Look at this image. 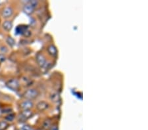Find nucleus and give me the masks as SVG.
<instances>
[{"instance_id": "obj_11", "label": "nucleus", "mask_w": 148, "mask_h": 130, "mask_svg": "<svg viewBox=\"0 0 148 130\" xmlns=\"http://www.w3.org/2000/svg\"><path fill=\"white\" fill-rule=\"evenodd\" d=\"M8 123L5 121H1L0 122V130H5L7 128Z\"/></svg>"}, {"instance_id": "obj_15", "label": "nucleus", "mask_w": 148, "mask_h": 130, "mask_svg": "<svg viewBox=\"0 0 148 130\" xmlns=\"http://www.w3.org/2000/svg\"><path fill=\"white\" fill-rule=\"evenodd\" d=\"M7 48L5 47V46H1L0 47V51L2 53H6L7 52Z\"/></svg>"}, {"instance_id": "obj_3", "label": "nucleus", "mask_w": 148, "mask_h": 130, "mask_svg": "<svg viewBox=\"0 0 148 130\" xmlns=\"http://www.w3.org/2000/svg\"><path fill=\"white\" fill-rule=\"evenodd\" d=\"M33 113L30 110H23L20 114V119L21 121H25L26 120H28V118H30V117L32 116Z\"/></svg>"}, {"instance_id": "obj_6", "label": "nucleus", "mask_w": 148, "mask_h": 130, "mask_svg": "<svg viewBox=\"0 0 148 130\" xmlns=\"http://www.w3.org/2000/svg\"><path fill=\"white\" fill-rule=\"evenodd\" d=\"M23 11L25 12V13H26L27 15H30V14H32L34 11V7L32 5H30L29 3H28L24 6V7H23Z\"/></svg>"}, {"instance_id": "obj_12", "label": "nucleus", "mask_w": 148, "mask_h": 130, "mask_svg": "<svg viewBox=\"0 0 148 130\" xmlns=\"http://www.w3.org/2000/svg\"><path fill=\"white\" fill-rule=\"evenodd\" d=\"M6 42H7V43L11 47H13L15 43V40H14V39H13V38H11V37H8V38L6 39Z\"/></svg>"}, {"instance_id": "obj_22", "label": "nucleus", "mask_w": 148, "mask_h": 130, "mask_svg": "<svg viewBox=\"0 0 148 130\" xmlns=\"http://www.w3.org/2000/svg\"><path fill=\"white\" fill-rule=\"evenodd\" d=\"M51 130H58V129L55 126H54V127H53L52 129H51Z\"/></svg>"}, {"instance_id": "obj_4", "label": "nucleus", "mask_w": 148, "mask_h": 130, "mask_svg": "<svg viewBox=\"0 0 148 130\" xmlns=\"http://www.w3.org/2000/svg\"><path fill=\"white\" fill-rule=\"evenodd\" d=\"M13 13V9L11 7H7L4 8L1 14L3 18H9V17H11Z\"/></svg>"}, {"instance_id": "obj_14", "label": "nucleus", "mask_w": 148, "mask_h": 130, "mask_svg": "<svg viewBox=\"0 0 148 130\" xmlns=\"http://www.w3.org/2000/svg\"><path fill=\"white\" fill-rule=\"evenodd\" d=\"M14 118H15V115H14V114H9V115L5 117V120H6L10 121V122H11V121L13 120Z\"/></svg>"}, {"instance_id": "obj_2", "label": "nucleus", "mask_w": 148, "mask_h": 130, "mask_svg": "<svg viewBox=\"0 0 148 130\" xmlns=\"http://www.w3.org/2000/svg\"><path fill=\"white\" fill-rule=\"evenodd\" d=\"M6 85L7 87L11 89L13 91H17L20 86L19 81L16 79H10L6 83Z\"/></svg>"}, {"instance_id": "obj_17", "label": "nucleus", "mask_w": 148, "mask_h": 130, "mask_svg": "<svg viewBox=\"0 0 148 130\" xmlns=\"http://www.w3.org/2000/svg\"><path fill=\"white\" fill-rule=\"evenodd\" d=\"M28 3H29L30 5H32L33 6L34 8L36 7V6L37 5V3H38L37 1H34H34H28Z\"/></svg>"}, {"instance_id": "obj_1", "label": "nucleus", "mask_w": 148, "mask_h": 130, "mask_svg": "<svg viewBox=\"0 0 148 130\" xmlns=\"http://www.w3.org/2000/svg\"><path fill=\"white\" fill-rule=\"evenodd\" d=\"M38 95V92L37 91L34 89H30L26 91H25L24 93V97L26 99L30 100V99H33L36 98V97Z\"/></svg>"}, {"instance_id": "obj_20", "label": "nucleus", "mask_w": 148, "mask_h": 130, "mask_svg": "<svg viewBox=\"0 0 148 130\" xmlns=\"http://www.w3.org/2000/svg\"><path fill=\"white\" fill-rule=\"evenodd\" d=\"M21 130H30V128L28 126H25L21 128Z\"/></svg>"}, {"instance_id": "obj_8", "label": "nucleus", "mask_w": 148, "mask_h": 130, "mask_svg": "<svg viewBox=\"0 0 148 130\" xmlns=\"http://www.w3.org/2000/svg\"><path fill=\"white\" fill-rule=\"evenodd\" d=\"M47 106H48L47 103L44 101L39 102V103H38L37 104V105H36L37 109L39 110V111H43V110H44L47 108Z\"/></svg>"}, {"instance_id": "obj_16", "label": "nucleus", "mask_w": 148, "mask_h": 130, "mask_svg": "<svg viewBox=\"0 0 148 130\" xmlns=\"http://www.w3.org/2000/svg\"><path fill=\"white\" fill-rule=\"evenodd\" d=\"M51 124V122H49V120H46L44 122V123H43V127L45 128H48L49 127V126H50Z\"/></svg>"}, {"instance_id": "obj_19", "label": "nucleus", "mask_w": 148, "mask_h": 130, "mask_svg": "<svg viewBox=\"0 0 148 130\" xmlns=\"http://www.w3.org/2000/svg\"><path fill=\"white\" fill-rule=\"evenodd\" d=\"M23 34L25 35V36H30V34H31V32H30V31H28V30H26L24 33H23Z\"/></svg>"}, {"instance_id": "obj_7", "label": "nucleus", "mask_w": 148, "mask_h": 130, "mask_svg": "<svg viewBox=\"0 0 148 130\" xmlns=\"http://www.w3.org/2000/svg\"><path fill=\"white\" fill-rule=\"evenodd\" d=\"M36 61H37V64L41 67L45 66V62H46L45 57H43L41 54H37L36 55Z\"/></svg>"}, {"instance_id": "obj_5", "label": "nucleus", "mask_w": 148, "mask_h": 130, "mask_svg": "<svg viewBox=\"0 0 148 130\" xmlns=\"http://www.w3.org/2000/svg\"><path fill=\"white\" fill-rule=\"evenodd\" d=\"M33 103L32 101H30L29 100L25 101L23 103H21V108L23 110H30V108H32L33 107Z\"/></svg>"}, {"instance_id": "obj_9", "label": "nucleus", "mask_w": 148, "mask_h": 130, "mask_svg": "<svg viewBox=\"0 0 148 130\" xmlns=\"http://www.w3.org/2000/svg\"><path fill=\"white\" fill-rule=\"evenodd\" d=\"M2 26L3 28V29L6 31H10V30L12 29V27H13V24L11 21H5L3 23V25H2Z\"/></svg>"}, {"instance_id": "obj_18", "label": "nucleus", "mask_w": 148, "mask_h": 130, "mask_svg": "<svg viewBox=\"0 0 148 130\" xmlns=\"http://www.w3.org/2000/svg\"><path fill=\"white\" fill-rule=\"evenodd\" d=\"M6 58L5 57V55L3 54H1V53H0V62H4Z\"/></svg>"}, {"instance_id": "obj_21", "label": "nucleus", "mask_w": 148, "mask_h": 130, "mask_svg": "<svg viewBox=\"0 0 148 130\" xmlns=\"http://www.w3.org/2000/svg\"><path fill=\"white\" fill-rule=\"evenodd\" d=\"M5 3V1H1L0 0V5H3V3Z\"/></svg>"}, {"instance_id": "obj_10", "label": "nucleus", "mask_w": 148, "mask_h": 130, "mask_svg": "<svg viewBox=\"0 0 148 130\" xmlns=\"http://www.w3.org/2000/svg\"><path fill=\"white\" fill-rule=\"evenodd\" d=\"M48 51H49V53H50L51 55H56L57 49L55 48V46H53V45H50V46L48 47Z\"/></svg>"}, {"instance_id": "obj_13", "label": "nucleus", "mask_w": 148, "mask_h": 130, "mask_svg": "<svg viewBox=\"0 0 148 130\" xmlns=\"http://www.w3.org/2000/svg\"><path fill=\"white\" fill-rule=\"evenodd\" d=\"M51 99L53 101H57L59 99V95L58 93H53V94L51 95Z\"/></svg>"}]
</instances>
